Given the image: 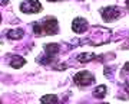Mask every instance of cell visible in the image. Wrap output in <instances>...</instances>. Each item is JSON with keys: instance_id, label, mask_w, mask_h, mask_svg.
I'll use <instances>...</instances> for the list:
<instances>
[{"instance_id": "cell-1", "label": "cell", "mask_w": 129, "mask_h": 104, "mask_svg": "<svg viewBox=\"0 0 129 104\" xmlns=\"http://www.w3.org/2000/svg\"><path fill=\"white\" fill-rule=\"evenodd\" d=\"M33 32L36 36H46V35H56L59 32V23L57 19L53 16L45 18L42 22H35L32 25Z\"/></svg>"}, {"instance_id": "cell-2", "label": "cell", "mask_w": 129, "mask_h": 104, "mask_svg": "<svg viewBox=\"0 0 129 104\" xmlns=\"http://www.w3.org/2000/svg\"><path fill=\"white\" fill-rule=\"evenodd\" d=\"M101 16L105 22H113V20H118L119 18H122L123 12L118 6H108V7L101 9Z\"/></svg>"}, {"instance_id": "cell-3", "label": "cell", "mask_w": 129, "mask_h": 104, "mask_svg": "<svg viewBox=\"0 0 129 104\" xmlns=\"http://www.w3.org/2000/svg\"><path fill=\"white\" fill-rule=\"evenodd\" d=\"M95 81V75L89 71H80L73 77V82L78 87H88Z\"/></svg>"}, {"instance_id": "cell-4", "label": "cell", "mask_w": 129, "mask_h": 104, "mask_svg": "<svg viewBox=\"0 0 129 104\" xmlns=\"http://www.w3.org/2000/svg\"><path fill=\"white\" fill-rule=\"evenodd\" d=\"M42 5L39 0H26L23 3H20V10L23 13H29V14H33V13H39L42 12Z\"/></svg>"}, {"instance_id": "cell-5", "label": "cell", "mask_w": 129, "mask_h": 104, "mask_svg": "<svg viewBox=\"0 0 129 104\" xmlns=\"http://www.w3.org/2000/svg\"><path fill=\"white\" fill-rule=\"evenodd\" d=\"M86 29H88V22L83 18H76L72 22V30L75 33H83V32H86Z\"/></svg>"}, {"instance_id": "cell-6", "label": "cell", "mask_w": 129, "mask_h": 104, "mask_svg": "<svg viewBox=\"0 0 129 104\" xmlns=\"http://www.w3.org/2000/svg\"><path fill=\"white\" fill-rule=\"evenodd\" d=\"M6 35L12 41H19V39H22L24 36V32H23V29H10V30L6 32Z\"/></svg>"}, {"instance_id": "cell-7", "label": "cell", "mask_w": 129, "mask_h": 104, "mask_svg": "<svg viewBox=\"0 0 129 104\" xmlns=\"http://www.w3.org/2000/svg\"><path fill=\"white\" fill-rule=\"evenodd\" d=\"M43 46H45L46 55H49V57H55V55H57L59 51H60V46L57 43H46V45H43Z\"/></svg>"}, {"instance_id": "cell-8", "label": "cell", "mask_w": 129, "mask_h": 104, "mask_svg": "<svg viewBox=\"0 0 129 104\" xmlns=\"http://www.w3.org/2000/svg\"><path fill=\"white\" fill-rule=\"evenodd\" d=\"M10 66L12 68H14V70H17V68H22V66L26 64V59L22 57H19V55H14V57H12V59H10Z\"/></svg>"}, {"instance_id": "cell-9", "label": "cell", "mask_w": 129, "mask_h": 104, "mask_svg": "<svg viewBox=\"0 0 129 104\" xmlns=\"http://www.w3.org/2000/svg\"><path fill=\"white\" fill-rule=\"evenodd\" d=\"M95 58H96V55H95V54H92V52H85V54H79L78 57H76V59H78L79 62L86 64V62L93 61Z\"/></svg>"}, {"instance_id": "cell-10", "label": "cell", "mask_w": 129, "mask_h": 104, "mask_svg": "<svg viewBox=\"0 0 129 104\" xmlns=\"http://www.w3.org/2000/svg\"><path fill=\"white\" fill-rule=\"evenodd\" d=\"M108 93V88H106V85H98L96 88L93 90V97L95 98H103Z\"/></svg>"}, {"instance_id": "cell-11", "label": "cell", "mask_w": 129, "mask_h": 104, "mask_svg": "<svg viewBox=\"0 0 129 104\" xmlns=\"http://www.w3.org/2000/svg\"><path fill=\"white\" fill-rule=\"evenodd\" d=\"M40 101L42 103H53V104H56L57 101H59V98H57V95L50 94V95H43V97L40 98Z\"/></svg>"}, {"instance_id": "cell-12", "label": "cell", "mask_w": 129, "mask_h": 104, "mask_svg": "<svg viewBox=\"0 0 129 104\" xmlns=\"http://www.w3.org/2000/svg\"><path fill=\"white\" fill-rule=\"evenodd\" d=\"M39 64H50L52 61H53V58L52 57H49V55H42V57H39L36 59Z\"/></svg>"}, {"instance_id": "cell-13", "label": "cell", "mask_w": 129, "mask_h": 104, "mask_svg": "<svg viewBox=\"0 0 129 104\" xmlns=\"http://www.w3.org/2000/svg\"><path fill=\"white\" fill-rule=\"evenodd\" d=\"M105 75L108 78H112V70L111 68H105Z\"/></svg>"}, {"instance_id": "cell-14", "label": "cell", "mask_w": 129, "mask_h": 104, "mask_svg": "<svg viewBox=\"0 0 129 104\" xmlns=\"http://www.w3.org/2000/svg\"><path fill=\"white\" fill-rule=\"evenodd\" d=\"M64 68H66V65H64V64H60V65L56 66V70H57V71H63Z\"/></svg>"}, {"instance_id": "cell-15", "label": "cell", "mask_w": 129, "mask_h": 104, "mask_svg": "<svg viewBox=\"0 0 129 104\" xmlns=\"http://www.w3.org/2000/svg\"><path fill=\"white\" fill-rule=\"evenodd\" d=\"M123 70H125V71H126V72H129V62H126V64H125Z\"/></svg>"}, {"instance_id": "cell-16", "label": "cell", "mask_w": 129, "mask_h": 104, "mask_svg": "<svg viewBox=\"0 0 129 104\" xmlns=\"http://www.w3.org/2000/svg\"><path fill=\"white\" fill-rule=\"evenodd\" d=\"M125 93H128L129 95V82H126V85H125Z\"/></svg>"}, {"instance_id": "cell-17", "label": "cell", "mask_w": 129, "mask_h": 104, "mask_svg": "<svg viewBox=\"0 0 129 104\" xmlns=\"http://www.w3.org/2000/svg\"><path fill=\"white\" fill-rule=\"evenodd\" d=\"M0 3H2V6H5V5H7V3H9V0H2Z\"/></svg>"}, {"instance_id": "cell-18", "label": "cell", "mask_w": 129, "mask_h": 104, "mask_svg": "<svg viewBox=\"0 0 129 104\" xmlns=\"http://www.w3.org/2000/svg\"><path fill=\"white\" fill-rule=\"evenodd\" d=\"M47 2H60V0H47Z\"/></svg>"}, {"instance_id": "cell-19", "label": "cell", "mask_w": 129, "mask_h": 104, "mask_svg": "<svg viewBox=\"0 0 129 104\" xmlns=\"http://www.w3.org/2000/svg\"><path fill=\"white\" fill-rule=\"evenodd\" d=\"M126 6H128V7H129V0H126Z\"/></svg>"}]
</instances>
